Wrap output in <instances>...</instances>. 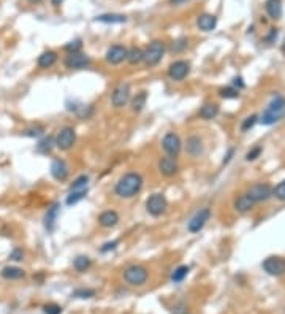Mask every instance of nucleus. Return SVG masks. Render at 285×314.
<instances>
[{
  "mask_svg": "<svg viewBox=\"0 0 285 314\" xmlns=\"http://www.w3.org/2000/svg\"><path fill=\"white\" fill-rule=\"evenodd\" d=\"M159 172L170 178V176H174L179 172V164L176 157H171V156H165L159 160Z\"/></svg>",
  "mask_w": 285,
  "mask_h": 314,
  "instance_id": "nucleus-15",
  "label": "nucleus"
},
{
  "mask_svg": "<svg viewBox=\"0 0 285 314\" xmlns=\"http://www.w3.org/2000/svg\"><path fill=\"white\" fill-rule=\"evenodd\" d=\"M91 62H92V59L89 58L87 54H83V53H70L63 61L65 67L70 68V70H83V68L91 65Z\"/></svg>",
  "mask_w": 285,
  "mask_h": 314,
  "instance_id": "nucleus-11",
  "label": "nucleus"
},
{
  "mask_svg": "<svg viewBox=\"0 0 285 314\" xmlns=\"http://www.w3.org/2000/svg\"><path fill=\"white\" fill-rule=\"evenodd\" d=\"M56 146L59 148L60 151H68L73 148V144L76 143V132L73 127H63L60 128L56 135Z\"/></svg>",
  "mask_w": 285,
  "mask_h": 314,
  "instance_id": "nucleus-5",
  "label": "nucleus"
},
{
  "mask_svg": "<svg viewBox=\"0 0 285 314\" xmlns=\"http://www.w3.org/2000/svg\"><path fill=\"white\" fill-rule=\"evenodd\" d=\"M149 273L143 265H130L124 271V279L130 286H143L148 281Z\"/></svg>",
  "mask_w": 285,
  "mask_h": 314,
  "instance_id": "nucleus-4",
  "label": "nucleus"
},
{
  "mask_svg": "<svg viewBox=\"0 0 285 314\" xmlns=\"http://www.w3.org/2000/svg\"><path fill=\"white\" fill-rule=\"evenodd\" d=\"M143 58H144V51L141 50V48H130L128 53H127V61L128 63H132V65H136V63L143 62Z\"/></svg>",
  "mask_w": 285,
  "mask_h": 314,
  "instance_id": "nucleus-27",
  "label": "nucleus"
},
{
  "mask_svg": "<svg viewBox=\"0 0 285 314\" xmlns=\"http://www.w3.org/2000/svg\"><path fill=\"white\" fill-rule=\"evenodd\" d=\"M221 97L222 99H238L239 89H236V87H224V89H221Z\"/></svg>",
  "mask_w": 285,
  "mask_h": 314,
  "instance_id": "nucleus-34",
  "label": "nucleus"
},
{
  "mask_svg": "<svg viewBox=\"0 0 285 314\" xmlns=\"http://www.w3.org/2000/svg\"><path fill=\"white\" fill-rule=\"evenodd\" d=\"M164 54H165V43L160 42V40H154L144 50L143 61L146 62L148 67H156L162 61V58H164Z\"/></svg>",
  "mask_w": 285,
  "mask_h": 314,
  "instance_id": "nucleus-3",
  "label": "nucleus"
},
{
  "mask_svg": "<svg viewBox=\"0 0 285 314\" xmlns=\"http://www.w3.org/2000/svg\"><path fill=\"white\" fill-rule=\"evenodd\" d=\"M97 22H103V24H122L127 21V16L124 14H116V13H110V14H100L95 18Z\"/></svg>",
  "mask_w": 285,
  "mask_h": 314,
  "instance_id": "nucleus-25",
  "label": "nucleus"
},
{
  "mask_svg": "<svg viewBox=\"0 0 285 314\" xmlns=\"http://www.w3.org/2000/svg\"><path fill=\"white\" fill-rule=\"evenodd\" d=\"M83 48V42L78 38V40H73V42H70L68 45H65V51L70 53H79V50Z\"/></svg>",
  "mask_w": 285,
  "mask_h": 314,
  "instance_id": "nucleus-38",
  "label": "nucleus"
},
{
  "mask_svg": "<svg viewBox=\"0 0 285 314\" xmlns=\"http://www.w3.org/2000/svg\"><path fill=\"white\" fill-rule=\"evenodd\" d=\"M87 195V188H84V189H78V190H70V194H68V197H67V205H75V203H78L79 200H83L84 197Z\"/></svg>",
  "mask_w": 285,
  "mask_h": 314,
  "instance_id": "nucleus-30",
  "label": "nucleus"
},
{
  "mask_svg": "<svg viewBox=\"0 0 285 314\" xmlns=\"http://www.w3.org/2000/svg\"><path fill=\"white\" fill-rule=\"evenodd\" d=\"M185 151L190 157H200L205 151V146H203V140L198 135H190L185 141Z\"/></svg>",
  "mask_w": 285,
  "mask_h": 314,
  "instance_id": "nucleus-16",
  "label": "nucleus"
},
{
  "mask_svg": "<svg viewBox=\"0 0 285 314\" xmlns=\"http://www.w3.org/2000/svg\"><path fill=\"white\" fill-rule=\"evenodd\" d=\"M246 194L249 195L252 202L257 205L260 202H266L268 198L273 197V188L268 183H258V184H254L252 188H249Z\"/></svg>",
  "mask_w": 285,
  "mask_h": 314,
  "instance_id": "nucleus-6",
  "label": "nucleus"
},
{
  "mask_svg": "<svg viewBox=\"0 0 285 314\" xmlns=\"http://www.w3.org/2000/svg\"><path fill=\"white\" fill-rule=\"evenodd\" d=\"M59 203H53L50 208H48V211L45 214V229L48 232H53L56 229V222H57V217H59Z\"/></svg>",
  "mask_w": 285,
  "mask_h": 314,
  "instance_id": "nucleus-18",
  "label": "nucleus"
},
{
  "mask_svg": "<svg viewBox=\"0 0 285 314\" xmlns=\"http://www.w3.org/2000/svg\"><path fill=\"white\" fill-rule=\"evenodd\" d=\"M260 154H262V148L255 146L254 149H250L247 154H246V160H249V162H250V160H255Z\"/></svg>",
  "mask_w": 285,
  "mask_h": 314,
  "instance_id": "nucleus-43",
  "label": "nucleus"
},
{
  "mask_svg": "<svg viewBox=\"0 0 285 314\" xmlns=\"http://www.w3.org/2000/svg\"><path fill=\"white\" fill-rule=\"evenodd\" d=\"M285 115V97L284 95H276V97L270 102V105L263 111L262 118H260V123L263 126H273L274 123Z\"/></svg>",
  "mask_w": 285,
  "mask_h": 314,
  "instance_id": "nucleus-2",
  "label": "nucleus"
},
{
  "mask_svg": "<svg viewBox=\"0 0 285 314\" xmlns=\"http://www.w3.org/2000/svg\"><path fill=\"white\" fill-rule=\"evenodd\" d=\"M234 84L238 86L239 84V87H244V83H242V78H234Z\"/></svg>",
  "mask_w": 285,
  "mask_h": 314,
  "instance_id": "nucleus-47",
  "label": "nucleus"
},
{
  "mask_svg": "<svg viewBox=\"0 0 285 314\" xmlns=\"http://www.w3.org/2000/svg\"><path fill=\"white\" fill-rule=\"evenodd\" d=\"M190 268L187 267V265H181V267H177L173 273H171V281L173 283H181V281L185 279V276L189 275Z\"/></svg>",
  "mask_w": 285,
  "mask_h": 314,
  "instance_id": "nucleus-31",
  "label": "nucleus"
},
{
  "mask_svg": "<svg viewBox=\"0 0 285 314\" xmlns=\"http://www.w3.org/2000/svg\"><path fill=\"white\" fill-rule=\"evenodd\" d=\"M143 188V176L136 172H128L124 176H120V180L116 183L114 192L120 198H132Z\"/></svg>",
  "mask_w": 285,
  "mask_h": 314,
  "instance_id": "nucleus-1",
  "label": "nucleus"
},
{
  "mask_svg": "<svg viewBox=\"0 0 285 314\" xmlns=\"http://www.w3.org/2000/svg\"><path fill=\"white\" fill-rule=\"evenodd\" d=\"M10 259H11V260H14V262H21V260L24 259V252H22V249H19V248L13 249V252L10 254Z\"/></svg>",
  "mask_w": 285,
  "mask_h": 314,
  "instance_id": "nucleus-44",
  "label": "nucleus"
},
{
  "mask_svg": "<svg viewBox=\"0 0 285 314\" xmlns=\"http://www.w3.org/2000/svg\"><path fill=\"white\" fill-rule=\"evenodd\" d=\"M54 144H56V143H54V140H53V138H50V136H48V138H45V140H42V141L38 143L37 151H38V152H42V154H50Z\"/></svg>",
  "mask_w": 285,
  "mask_h": 314,
  "instance_id": "nucleus-32",
  "label": "nucleus"
},
{
  "mask_svg": "<svg viewBox=\"0 0 285 314\" xmlns=\"http://www.w3.org/2000/svg\"><path fill=\"white\" fill-rule=\"evenodd\" d=\"M266 13L271 19H281L282 16V2L281 0H268L266 2Z\"/></svg>",
  "mask_w": 285,
  "mask_h": 314,
  "instance_id": "nucleus-23",
  "label": "nucleus"
},
{
  "mask_svg": "<svg viewBox=\"0 0 285 314\" xmlns=\"http://www.w3.org/2000/svg\"><path fill=\"white\" fill-rule=\"evenodd\" d=\"M43 127H32V128H27V130H24V135L26 136H40V135H43Z\"/></svg>",
  "mask_w": 285,
  "mask_h": 314,
  "instance_id": "nucleus-41",
  "label": "nucleus"
},
{
  "mask_svg": "<svg viewBox=\"0 0 285 314\" xmlns=\"http://www.w3.org/2000/svg\"><path fill=\"white\" fill-rule=\"evenodd\" d=\"M162 148H164V151L168 156L177 157L182 149V143H181V138H179V135L174 132H168L164 136V140H162Z\"/></svg>",
  "mask_w": 285,
  "mask_h": 314,
  "instance_id": "nucleus-9",
  "label": "nucleus"
},
{
  "mask_svg": "<svg viewBox=\"0 0 285 314\" xmlns=\"http://www.w3.org/2000/svg\"><path fill=\"white\" fill-rule=\"evenodd\" d=\"M184 2H187V0H170V3H171V5H181V3H184Z\"/></svg>",
  "mask_w": 285,
  "mask_h": 314,
  "instance_id": "nucleus-46",
  "label": "nucleus"
},
{
  "mask_svg": "<svg viewBox=\"0 0 285 314\" xmlns=\"http://www.w3.org/2000/svg\"><path fill=\"white\" fill-rule=\"evenodd\" d=\"M68 165L65 164V160L62 159H56L53 160V164H51V175H53V178L57 180V181H67L68 178Z\"/></svg>",
  "mask_w": 285,
  "mask_h": 314,
  "instance_id": "nucleus-17",
  "label": "nucleus"
},
{
  "mask_svg": "<svg viewBox=\"0 0 285 314\" xmlns=\"http://www.w3.org/2000/svg\"><path fill=\"white\" fill-rule=\"evenodd\" d=\"M43 310H45V314H62V308L59 307V305H56V303L46 305Z\"/></svg>",
  "mask_w": 285,
  "mask_h": 314,
  "instance_id": "nucleus-40",
  "label": "nucleus"
},
{
  "mask_svg": "<svg viewBox=\"0 0 285 314\" xmlns=\"http://www.w3.org/2000/svg\"><path fill=\"white\" fill-rule=\"evenodd\" d=\"M233 154H234V149L231 148V149H228V152H227V156H225V159H224V164H228L231 160V157H233Z\"/></svg>",
  "mask_w": 285,
  "mask_h": 314,
  "instance_id": "nucleus-45",
  "label": "nucleus"
},
{
  "mask_svg": "<svg viewBox=\"0 0 285 314\" xmlns=\"http://www.w3.org/2000/svg\"><path fill=\"white\" fill-rule=\"evenodd\" d=\"M92 265V262H91V259H89L87 255H78L75 260H73V267H75V270L76 271H86L89 267H91Z\"/></svg>",
  "mask_w": 285,
  "mask_h": 314,
  "instance_id": "nucleus-29",
  "label": "nucleus"
},
{
  "mask_svg": "<svg viewBox=\"0 0 285 314\" xmlns=\"http://www.w3.org/2000/svg\"><path fill=\"white\" fill-rule=\"evenodd\" d=\"M56 62H57V54L54 51H45L37 61L40 68H51Z\"/></svg>",
  "mask_w": 285,
  "mask_h": 314,
  "instance_id": "nucleus-24",
  "label": "nucleus"
},
{
  "mask_svg": "<svg viewBox=\"0 0 285 314\" xmlns=\"http://www.w3.org/2000/svg\"><path fill=\"white\" fill-rule=\"evenodd\" d=\"M146 102H148V94H146L144 91L143 92H138L133 100H132V110L135 113H140L144 107H146Z\"/></svg>",
  "mask_w": 285,
  "mask_h": 314,
  "instance_id": "nucleus-28",
  "label": "nucleus"
},
{
  "mask_svg": "<svg viewBox=\"0 0 285 314\" xmlns=\"http://www.w3.org/2000/svg\"><path fill=\"white\" fill-rule=\"evenodd\" d=\"M168 208L167 197L164 194H152L148 200H146V209L148 213L154 217L162 216Z\"/></svg>",
  "mask_w": 285,
  "mask_h": 314,
  "instance_id": "nucleus-7",
  "label": "nucleus"
},
{
  "mask_svg": "<svg viewBox=\"0 0 285 314\" xmlns=\"http://www.w3.org/2000/svg\"><path fill=\"white\" fill-rule=\"evenodd\" d=\"M94 295L95 291H92V289H76L73 292V297H76V299H92Z\"/></svg>",
  "mask_w": 285,
  "mask_h": 314,
  "instance_id": "nucleus-36",
  "label": "nucleus"
},
{
  "mask_svg": "<svg viewBox=\"0 0 285 314\" xmlns=\"http://www.w3.org/2000/svg\"><path fill=\"white\" fill-rule=\"evenodd\" d=\"M263 270L271 276H282L285 273V259L279 255H271L263 260L262 263Z\"/></svg>",
  "mask_w": 285,
  "mask_h": 314,
  "instance_id": "nucleus-10",
  "label": "nucleus"
},
{
  "mask_svg": "<svg viewBox=\"0 0 285 314\" xmlns=\"http://www.w3.org/2000/svg\"><path fill=\"white\" fill-rule=\"evenodd\" d=\"M187 45H189V40L187 38H177L176 42L173 43V48H171V51L173 53H182L185 48H187Z\"/></svg>",
  "mask_w": 285,
  "mask_h": 314,
  "instance_id": "nucleus-37",
  "label": "nucleus"
},
{
  "mask_svg": "<svg viewBox=\"0 0 285 314\" xmlns=\"http://www.w3.org/2000/svg\"><path fill=\"white\" fill-rule=\"evenodd\" d=\"M30 3H38V2H42V0H29Z\"/></svg>",
  "mask_w": 285,
  "mask_h": 314,
  "instance_id": "nucleus-50",
  "label": "nucleus"
},
{
  "mask_svg": "<svg viewBox=\"0 0 285 314\" xmlns=\"http://www.w3.org/2000/svg\"><path fill=\"white\" fill-rule=\"evenodd\" d=\"M177 310H184V305H179V307H176ZM185 311H174V314H184Z\"/></svg>",
  "mask_w": 285,
  "mask_h": 314,
  "instance_id": "nucleus-49",
  "label": "nucleus"
},
{
  "mask_svg": "<svg viewBox=\"0 0 285 314\" xmlns=\"http://www.w3.org/2000/svg\"><path fill=\"white\" fill-rule=\"evenodd\" d=\"M130 97H132L130 84L120 83L119 86H116V89H114L113 94H111V105L114 108H124L125 105L130 102Z\"/></svg>",
  "mask_w": 285,
  "mask_h": 314,
  "instance_id": "nucleus-8",
  "label": "nucleus"
},
{
  "mask_svg": "<svg viewBox=\"0 0 285 314\" xmlns=\"http://www.w3.org/2000/svg\"><path fill=\"white\" fill-rule=\"evenodd\" d=\"M87 183H89V176L87 175H81L78 176V178L71 183L70 186V190H78V189H84L87 188Z\"/></svg>",
  "mask_w": 285,
  "mask_h": 314,
  "instance_id": "nucleus-33",
  "label": "nucleus"
},
{
  "mask_svg": "<svg viewBox=\"0 0 285 314\" xmlns=\"http://www.w3.org/2000/svg\"><path fill=\"white\" fill-rule=\"evenodd\" d=\"M127 53L128 50L124 45H113L108 48L105 59H107V62L111 63V65H119V63L127 61Z\"/></svg>",
  "mask_w": 285,
  "mask_h": 314,
  "instance_id": "nucleus-13",
  "label": "nucleus"
},
{
  "mask_svg": "<svg viewBox=\"0 0 285 314\" xmlns=\"http://www.w3.org/2000/svg\"><path fill=\"white\" fill-rule=\"evenodd\" d=\"M62 2H63V0H51V3H53L54 6H60Z\"/></svg>",
  "mask_w": 285,
  "mask_h": 314,
  "instance_id": "nucleus-48",
  "label": "nucleus"
},
{
  "mask_svg": "<svg viewBox=\"0 0 285 314\" xmlns=\"http://www.w3.org/2000/svg\"><path fill=\"white\" fill-rule=\"evenodd\" d=\"M190 73V63L187 61H176L168 68V76L173 81H182Z\"/></svg>",
  "mask_w": 285,
  "mask_h": 314,
  "instance_id": "nucleus-12",
  "label": "nucleus"
},
{
  "mask_svg": "<svg viewBox=\"0 0 285 314\" xmlns=\"http://www.w3.org/2000/svg\"><path fill=\"white\" fill-rule=\"evenodd\" d=\"M282 51H284V54H285V43L282 45Z\"/></svg>",
  "mask_w": 285,
  "mask_h": 314,
  "instance_id": "nucleus-51",
  "label": "nucleus"
},
{
  "mask_svg": "<svg viewBox=\"0 0 285 314\" xmlns=\"http://www.w3.org/2000/svg\"><path fill=\"white\" fill-rule=\"evenodd\" d=\"M197 26H198V29L203 30V32H211V30H214L216 26H217V18H216L214 14H208V13H205V14L198 16Z\"/></svg>",
  "mask_w": 285,
  "mask_h": 314,
  "instance_id": "nucleus-20",
  "label": "nucleus"
},
{
  "mask_svg": "<svg viewBox=\"0 0 285 314\" xmlns=\"http://www.w3.org/2000/svg\"><path fill=\"white\" fill-rule=\"evenodd\" d=\"M119 245V241L117 240H113V241H108V243H105L102 248H100V251L102 252H108V251H114V249L117 248Z\"/></svg>",
  "mask_w": 285,
  "mask_h": 314,
  "instance_id": "nucleus-42",
  "label": "nucleus"
},
{
  "mask_svg": "<svg viewBox=\"0 0 285 314\" xmlns=\"http://www.w3.org/2000/svg\"><path fill=\"white\" fill-rule=\"evenodd\" d=\"M257 121H258V118L255 116V115H252V116H249V118H246L244 119V123L241 124V128H242V132H247L249 128H252L255 124H257Z\"/></svg>",
  "mask_w": 285,
  "mask_h": 314,
  "instance_id": "nucleus-39",
  "label": "nucleus"
},
{
  "mask_svg": "<svg viewBox=\"0 0 285 314\" xmlns=\"http://www.w3.org/2000/svg\"><path fill=\"white\" fill-rule=\"evenodd\" d=\"M254 206H255V203L249 198V195L246 194V192L234 200V208H236V211H239V213H249Z\"/></svg>",
  "mask_w": 285,
  "mask_h": 314,
  "instance_id": "nucleus-21",
  "label": "nucleus"
},
{
  "mask_svg": "<svg viewBox=\"0 0 285 314\" xmlns=\"http://www.w3.org/2000/svg\"><path fill=\"white\" fill-rule=\"evenodd\" d=\"M273 195L281 200V202H285V180H282L278 186L273 189Z\"/></svg>",
  "mask_w": 285,
  "mask_h": 314,
  "instance_id": "nucleus-35",
  "label": "nucleus"
},
{
  "mask_svg": "<svg viewBox=\"0 0 285 314\" xmlns=\"http://www.w3.org/2000/svg\"><path fill=\"white\" fill-rule=\"evenodd\" d=\"M198 115H200L201 119H205V121L214 119V118L219 115V105H217V103H205V105H203V107L200 108Z\"/></svg>",
  "mask_w": 285,
  "mask_h": 314,
  "instance_id": "nucleus-22",
  "label": "nucleus"
},
{
  "mask_svg": "<svg viewBox=\"0 0 285 314\" xmlns=\"http://www.w3.org/2000/svg\"><path fill=\"white\" fill-rule=\"evenodd\" d=\"M209 217H211V209L209 208L200 209V211L189 221V225H187V229H189L190 233H198L206 225V222L209 221Z\"/></svg>",
  "mask_w": 285,
  "mask_h": 314,
  "instance_id": "nucleus-14",
  "label": "nucleus"
},
{
  "mask_svg": "<svg viewBox=\"0 0 285 314\" xmlns=\"http://www.w3.org/2000/svg\"><path fill=\"white\" fill-rule=\"evenodd\" d=\"M2 276L8 281H14V279H21L26 276V271L19 267H5L2 270Z\"/></svg>",
  "mask_w": 285,
  "mask_h": 314,
  "instance_id": "nucleus-26",
  "label": "nucleus"
},
{
  "mask_svg": "<svg viewBox=\"0 0 285 314\" xmlns=\"http://www.w3.org/2000/svg\"><path fill=\"white\" fill-rule=\"evenodd\" d=\"M117 222H119V214L114 211V209H107V211H103L99 216V224L102 227H107V229L116 227Z\"/></svg>",
  "mask_w": 285,
  "mask_h": 314,
  "instance_id": "nucleus-19",
  "label": "nucleus"
}]
</instances>
